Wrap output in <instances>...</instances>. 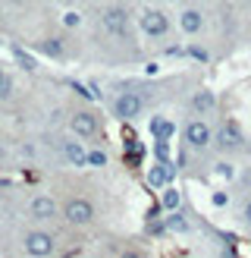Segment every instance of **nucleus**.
I'll return each mask as SVG.
<instances>
[{
  "instance_id": "obj_6",
  "label": "nucleus",
  "mask_w": 251,
  "mask_h": 258,
  "mask_svg": "<svg viewBox=\"0 0 251 258\" xmlns=\"http://www.w3.org/2000/svg\"><path fill=\"white\" fill-rule=\"evenodd\" d=\"M217 145L223 151H238L245 145V133H242V126H238L235 120H226L220 126V133H217Z\"/></svg>"
},
{
  "instance_id": "obj_8",
  "label": "nucleus",
  "mask_w": 251,
  "mask_h": 258,
  "mask_svg": "<svg viewBox=\"0 0 251 258\" xmlns=\"http://www.w3.org/2000/svg\"><path fill=\"white\" fill-rule=\"evenodd\" d=\"M25 252H29L32 258H50L54 255V236L35 230V233L25 236Z\"/></svg>"
},
{
  "instance_id": "obj_3",
  "label": "nucleus",
  "mask_w": 251,
  "mask_h": 258,
  "mask_svg": "<svg viewBox=\"0 0 251 258\" xmlns=\"http://www.w3.org/2000/svg\"><path fill=\"white\" fill-rule=\"evenodd\" d=\"M210 139H213V133H210V123H204V117H198V120H192V123L185 126V142H188V148L204 151V148L210 145Z\"/></svg>"
},
{
  "instance_id": "obj_20",
  "label": "nucleus",
  "mask_w": 251,
  "mask_h": 258,
  "mask_svg": "<svg viewBox=\"0 0 251 258\" xmlns=\"http://www.w3.org/2000/svg\"><path fill=\"white\" fill-rule=\"evenodd\" d=\"M104 164H107L104 148H88V167H104Z\"/></svg>"
},
{
  "instance_id": "obj_10",
  "label": "nucleus",
  "mask_w": 251,
  "mask_h": 258,
  "mask_svg": "<svg viewBox=\"0 0 251 258\" xmlns=\"http://www.w3.org/2000/svg\"><path fill=\"white\" fill-rule=\"evenodd\" d=\"M29 211H32V217H38V221H50V217L57 214V202L50 196H35L32 205H29Z\"/></svg>"
},
{
  "instance_id": "obj_1",
  "label": "nucleus",
  "mask_w": 251,
  "mask_h": 258,
  "mask_svg": "<svg viewBox=\"0 0 251 258\" xmlns=\"http://www.w3.org/2000/svg\"><path fill=\"white\" fill-rule=\"evenodd\" d=\"M138 25H142V32L148 38H163L170 32V19H167V13L157 10V7H145L142 10V16H138Z\"/></svg>"
},
{
  "instance_id": "obj_5",
  "label": "nucleus",
  "mask_w": 251,
  "mask_h": 258,
  "mask_svg": "<svg viewBox=\"0 0 251 258\" xmlns=\"http://www.w3.org/2000/svg\"><path fill=\"white\" fill-rule=\"evenodd\" d=\"M69 129H72L79 139H91V136L100 133V120L94 117L91 110H75L72 120H69Z\"/></svg>"
},
{
  "instance_id": "obj_16",
  "label": "nucleus",
  "mask_w": 251,
  "mask_h": 258,
  "mask_svg": "<svg viewBox=\"0 0 251 258\" xmlns=\"http://www.w3.org/2000/svg\"><path fill=\"white\" fill-rule=\"evenodd\" d=\"M41 50H44L47 57L60 60L63 57V41H60V38H47V41H41Z\"/></svg>"
},
{
  "instance_id": "obj_21",
  "label": "nucleus",
  "mask_w": 251,
  "mask_h": 258,
  "mask_svg": "<svg viewBox=\"0 0 251 258\" xmlns=\"http://www.w3.org/2000/svg\"><path fill=\"white\" fill-rule=\"evenodd\" d=\"M213 173L223 176V179H232V176H235V167H232L229 161H220V164H213Z\"/></svg>"
},
{
  "instance_id": "obj_4",
  "label": "nucleus",
  "mask_w": 251,
  "mask_h": 258,
  "mask_svg": "<svg viewBox=\"0 0 251 258\" xmlns=\"http://www.w3.org/2000/svg\"><path fill=\"white\" fill-rule=\"evenodd\" d=\"M63 217H66L69 224H91L94 221V205L88 199H69L66 208H63Z\"/></svg>"
},
{
  "instance_id": "obj_12",
  "label": "nucleus",
  "mask_w": 251,
  "mask_h": 258,
  "mask_svg": "<svg viewBox=\"0 0 251 258\" xmlns=\"http://www.w3.org/2000/svg\"><path fill=\"white\" fill-rule=\"evenodd\" d=\"M63 158H66L69 164H75V167H85L88 164V148L79 145L75 139H69V142H63Z\"/></svg>"
},
{
  "instance_id": "obj_2",
  "label": "nucleus",
  "mask_w": 251,
  "mask_h": 258,
  "mask_svg": "<svg viewBox=\"0 0 251 258\" xmlns=\"http://www.w3.org/2000/svg\"><path fill=\"white\" fill-rule=\"evenodd\" d=\"M100 25H104V32L116 35V38H126L129 35V13L122 7H110V10L100 13Z\"/></svg>"
},
{
  "instance_id": "obj_9",
  "label": "nucleus",
  "mask_w": 251,
  "mask_h": 258,
  "mask_svg": "<svg viewBox=\"0 0 251 258\" xmlns=\"http://www.w3.org/2000/svg\"><path fill=\"white\" fill-rule=\"evenodd\" d=\"M170 183H173V164L157 161V164L148 170V186H151V189H167Z\"/></svg>"
},
{
  "instance_id": "obj_22",
  "label": "nucleus",
  "mask_w": 251,
  "mask_h": 258,
  "mask_svg": "<svg viewBox=\"0 0 251 258\" xmlns=\"http://www.w3.org/2000/svg\"><path fill=\"white\" fill-rule=\"evenodd\" d=\"M13 95V82H10V76L0 70V98H10Z\"/></svg>"
},
{
  "instance_id": "obj_26",
  "label": "nucleus",
  "mask_w": 251,
  "mask_h": 258,
  "mask_svg": "<svg viewBox=\"0 0 251 258\" xmlns=\"http://www.w3.org/2000/svg\"><path fill=\"white\" fill-rule=\"evenodd\" d=\"M245 221H248V224H251V199H248V202H245Z\"/></svg>"
},
{
  "instance_id": "obj_7",
  "label": "nucleus",
  "mask_w": 251,
  "mask_h": 258,
  "mask_svg": "<svg viewBox=\"0 0 251 258\" xmlns=\"http://www.w3.org/2000/svg\"><path fill=\"white\" fill-rule=\"evenodd\" d=\"M145 110V98L135 95V92H126L116 98V104H113V113H116L119 120H135L138 113Z\"/></svg>"
},
{
  "instance_id": "obj_11",
  "label": "nucleus",
  "mask_w": 251,
  "mask_h": 258,
  "mask_svg": "<svg viewBox=\"0 0 251 258\" xmlns=\"http://www.w3.org/2000/svg\"><path fill=\"white\" fill-rule=\"evenodd\" d=\"M179 29L185 35H198L204 29V16H201V10H182L179 13Z\"/></svg>"
},
{
  "instance_id": "obj_15",
  "label": "nucleus",
  "mask_w": 251,
  "mask_h": 258,
  "mask_svg": "<svg viewBox=\"0 0 251 258\" xmlns=\"http://www.w3.org/2000/svg\"><path fill=\"white\" fill-rule=\"evenodd\" d=\"M163 224H167V230H173V233H185V230H188V221H185L179 211H173Z\"/></svg>"
},
{
  "instance_id": "obj_19",
  "label": "nucleus",
  "mask_w": 251,
  "mask_h": 258,
  "mask_svg": "<svg viewBox=\"0 0 251 258\" xmlns=\"http://www.w3.org/2000/svg\"><path fill=\"white\" fill-rule=\"evenodd\" d=\"M154 158L170 164V139H154Z\"/></svg>"
},
{
  "instance_id": "obj_13",
  "label": "nucleus",
  "mask_w": 251,
  "mask_h": 258,
  "mask_svg": "<svg viewBox=\"0 0 251 258\" xmlns=\"http://www.w3.org/2000/svg\"><path fill=\"white\" fill-rule=\"evenodd\" d=\"M148 133L154 136V139H170V136L176 133V126H173V120H167V117H151Z\"/></svg>"
},
{
  "instance_id": "obj_18",
  "label": "nucleus",
  "mask_w": 251,
  "mask_h": 258,
  "mask_svg": "<svg viewBox=\"0 0 251 258\" xmlns=\"http://www.w3.org/2000/svg\"><path fill=\"white\" fill-rule=\"evenodd\" d=\"M13 57H16V63H19L22 70H29V73H35V70H38V63H35V57H29V54H25L22 47H13Z\"/></svg>"
},
{
  "instance_id": "obj_14",
  "label": "nucleus",
  "mask_w": 251,
  "mask_h": 258,
  "mask_svg": "<svg viewBox=\"0 0 251 258\" xmlns=\"http://www.w3.org/2000/svg\"><path fill=\"white\" fill-rule=\"evenodd\" d=\"M192 110L201 113V117H204V113H210V110H213V95H210V92H198V95L192 98Z\"/></svg>"
},
{
  "instance_id": "obj_17",
  "label": "nucleus",
  "mask_w": 251,
  "mask_h": 258,
  "mask_svg": "<svg viewBox=\"0 0 251 258\" xmlns=\"http://www.w3.org/2000/svg\"><path fill=\"white\" fill-rule=\"evenodd\" d=\"M179 202H182V196H179V189H170V186H167V192H163V199H160V205H163V208H167V211H176V208H179Z\"/></svg>"
},
{
  "instance_id": "obj_27",
  "label": "nucleus",
  "mask_w": 251,
  "mask_h": 258,
  "mask_svg": "<svg viewBox=\"0 0 251 258\" xmlns=\"http://www.w3.org/2000/svg\"><path fill=\"white\" fill-rule=\"evenodd\" d=\"M119 258H142V255H135V252H122Z\"/></svg>"
},
{
  "instance_id": "obj_28",
  "label": "nucleus",
  "mask_w": 251,
  "mask_h": 258,
  "mask_svg": "<svg viewBox=\"0 0 251 258\" xmlns=\"http://www.w3.org/2000/svg\"><path fill=\"white\" fill-rule=\"evenodd\" d=\"M4 161H7V151H4V148H0V164H4Z\"/></svg>"
},
{
  "instance_id": "obj_23",
  "label": "nucleus",
  "mask_w": 251,
  "mask_h": 258,
  "mask_svg": "<svg viewBox=\"0 0 251 258\" xmlns=\"http://www.w3.org/2000/svg\"><path fill=\"white\" fill-rule=\"evenodd\" d=\"M185 54L192 57V60H201V63L207 60V50H204V47H198V44H188V50H185Z\"/></svg>"
},
{
  "instance_id": "obj_25",
  "label": "nucleus",
  "mask_w": 251,
  "mask_h": 258,
  "mask_svg": "<svg viewBox=\"0 0 251 258\" xmlns=\"http://www.w3.org/2000/svg\"><path fill=\"white\" fill-rule=\"evenodd\" d=\"M213 205H217V208H223V205H229V196H226V192H213Z\"/></svg>"
},
{
  "instance_id": "obj_24",
  "label": "nucleus",
  "mask_w": 251,
  "mask_h": 258,
  "mask_svg": "<svg viewBox=\"0 0 251 258\" xmlns=\"http://www.w3.org/2000/svg\"><path fill=\"white\" fill-rule=\"evenodd\" d=\"M63 25H66V29H79L82 16H79V13H66V16H63Z\"/></svg>"
}]
</instances>
